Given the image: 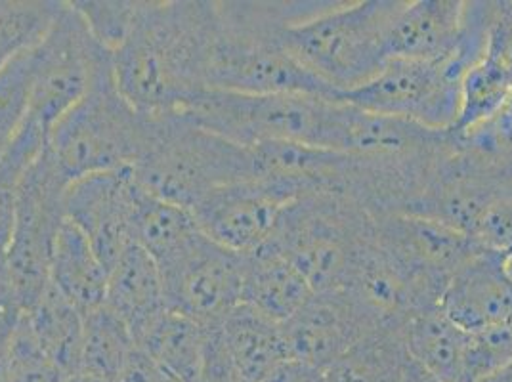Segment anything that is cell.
<instances>
[{"mask_svg":"<svg viewBox=\"0 0 512 382\" xmlns=\"http://www.w3.org/2000/svg\"><path fill=\"white\" fill-rule=\"evenodd\" d=\"M409 354L402 331L379 327L323 369L325 382H400Z\"/></svg>","mask_w":512,"mask_h":382,"instance_id":"obj_25","label":"cell"},{"mask_svg":"<svg viewBox=\"0 0 512 382\" xmlns=\"http://www.w3.org/2000/svg\"><path fill=\"white\" fill-rule=\"evenodd\" d=\"M48 146V140L31 128H20L12 146L0 159V260H4L16 214L18 188L25 170L29 169Z\"/></svg>","mask_w":512,"mask_h":382,"instance_id":"obj_30","label":"cell"},{"mask_svg":"<svg viewBox=\"0 0 512 382\" xmlns=\"http://www.w3.org/2000/svg\"><path fill=\"white\" fill-rule=\"evenodd\" d=\"M297 8L299 2H216L207 90L337 100V92L308 73L279 41L281 27Z\"/></svg>","mask_w":512,"mask_h":382,"instance_id":"obj_2","label":"cell"},{"mask_svg":"<svg viewBox=\"0 0 512 382\" xmlns=\"http://www.w3.org/2000/svg\"><path fill=\"white\" fill-rule=\"evenodd\" d=\"M107 279L109 270L102 258L65 218L52 253L50 283L86 316L106 304Z\"/></svg>","mask_w":512,"mask_h":382,"instance_id":"obj_21","label":"cell"},{"mask_svg":"<svg viewBox=\"0 0 512 382\" xmlns=\"http://www.w3.org/2000/svg\"><path fill=\"white\" fill-rule=\"evenodd\" d=\"M209 335V327L167 308L140 333L136 346L178 381L199 382L207 360Z\"/></svg>","mask_w":512,"mask_h":382,"instance_id":"obj_22","label":"cell"},{"mask_svg":"<svg viewBox=\"0 0 512 382\" xmlns=\"http://www.w3.org/2000/svg\"><path fill=\"white\" fill-rule=\"evenodd\" d=\"M64 4L62 0H0V71L43 41Z\"/></svg>","mask_w":512,"mask_h":382,"instance_id":"obj_29","label":"cell"},{"mask_svg":"<svg viewBox=\"0 0 512 382\" xmlns=\"http://www.w3.org/2000/svg\"><path fill=\"white\" fill-rule=\"evenodd\" d=\"M214 22L211 0H138L130 35L111 54L121 94L148 115L182 111L207 90Z\"/></svg>","mask_w":512,"mask_h":382,"instance_id":"obj_1","label":"cell"},{"mask_svg":"<svg viewBox=\"0 0 512 382\" xmlns=\"http://www.w3.org/2000/svg\"><path fill=\"white\" fill-rule=\"evenodd\" d=\"M151 121L121 94L109 58L85 98L50 130L48 149L69 182L132 169L150 140Z\"/></svg>","mask_w":512,"mask_h":382,"instance_id":"obj_7","label":"cell"},{"mask_svg":"<svg viewBox=\"0 0 512 382\" xmlns=\"http://www.w3.org/2000/svg\"><path fill=\"white\" fill-rule=\"evenodd\" d=\"M138 193L132 169L88 174L67 186L65 218L85 234L107 270L134 243Z\"/></svg>","mask_w":512,"mask_h":382,"instance_id":"obj_14","label":"cell"},{"mask_svg":"<svg viewBox=\"0 0 512 382\" xmlns=\"http://www.w3.org/2000/svg\"><path fill=\"white\" fill-rule=\"evenodd\" d=\"M67 186L69 180L48 146L20 182L14 228L2 264L23 312L41 298L50 283L52 253L65 222Z\"/></svg>","mask_w":512,"mask_h":382,"instance_id":"obj_8","label":"cell"},{"mask_svg":"<svg viewBox=\"0 0 512 382\" xmlns=\"http://www.w3.org/2000/svg\"><path fill=\"white\" fill-rule=\"evenodd\" d=\"M482 149L495 153L512 170V136L503 140V142H497V144H491V146H482Z\"/></svg>","mask_w":512,"mask_h":382,"instance_id":"obj_39","label":"cell"},{"mask_svg":"<svg viewBox=\"0 0 512 382\" xmlns=\"http://www.w3.org/2000/svg\"><path fill=\"white\" fill-rule=\"evenodd\" d=\"M117 382H182L171 375L165 367H161L155 360H151L146 352L138 346L134 354L127 361L121 377Z\"/></svg>","mask_w":512,"mask_h":382,"instance_id":"obj_37","label":"cell"},{"mask_svg":"<svg viewBox=\"0 0 512 382\" xmlns=\"http://www.w3.org/2000/svg\"><path fill=\"white\" fill-rule=\"evenodd\" d=\"M400 382H438L432 375H428L427 371L423 369V367H419L415 361H411L409 358V363H407L406 373H404V377H402V381Z\"/></svg>","mask_w":512,"mask_h":382,"instance_id":"obj_40","label":"cell"},{"mask_svg":"<svg viewBox=\"0 0 512 382\" xmlns=\"http://www.w3.org/2000/svg\"><path fill=\"white\" fill-rule=\"evenodd\" d=\"M511 96V73L482 56L461 81L457 119L449 132L463 140L488 127L501 115Z\"/></svg>","mask_w":512,"mask_h":382,"instance_id":"obj_27","label":"cell"},{"mask_svg":"<svg viewBox=\"0 0 512 382\" xmlns=\"http://www.w3.org/2000/svg\"><path fill=\"white\" fill-rule=\"evenodd\" d=\"M132 174L151 195L192 211L211 191L255 180V167L251 148L167 113L153 115L150 140Z\"/></svg>","mask_w":512,"mask_h":382,"instance_id":"obj_6","label":"cell"},{"mask_svg":"<svg viewBox=\"0 0 512 382\" xmlns=\"http://www.w3.org/2000/svg\"><path fill=\"white\" fill-rule=\"evenodd\" d=\"M241 268L243 256L201 232L180 255L159 266L167 308L216 327L241 304Z\"/></svg>","mask_w":512,"mask_h":382,"instance_id":"obj_11","label":"cell"},{"mask_svg":"<svg viewBox=\"0 0 512 382\" xmlns=\"http://www.w3.org/2000/svg\"><path fill=\"white\" fill-rule=\"evenodd\" d=\"M67 373L33 337L25 316L18 323L12 354V382H64Z\"/></svg>","mask_w":512,"mask_h":382,"instance_id":"obj_34","label":"cell"},{"mask_svg":"<svg viewBox=\"0 0 512 382\" xmlns=\"http://www.w3.org/2000/svg\"><path fill=\"white\" fill-rule=\"evenodd\" d=\"M467 71L453 58L446 62L388 60L371 81L337 100L371 115L444 132L455 125L459 90Z\"/></svg>","mask_w":512,"mask_h":382,"instance_id":"obj_10","label":"cell"},{"mask_svg":"<svg viewBox=\"0 0 512 382\" xmlns=\"http://www.w3.org/2000/svg\"><path fill=\"white\" fill-rule=\"evenodd\" d=\"M402 0L299 2L279 31L283 48L337 98L388 62L386 37Z\"/></svg>","mask_w":512,"mask_h":382,"instance_id":"obj_3","label":"cell"},{"mask_svg":"<svg viewBox=\"0 0 512 382\" xmlns=\"http://www.w3.org/2000/svg\"><path fill=\"white\" fill-rule=\"evenodd\" d=\"M22 314V306L4 272L0 277V382H12L14 337Z\"/></svg>","mask_w":512,"mask_h":382,"instance_id":"obj_36","label":"cell"},{"mask_svg":"<svg viewBox=\"0 0 512 382\" xmlns=\"http://www.w3.org/2000/svg\"><path fill=\"white\" fill-rule=\"evenodd\" d=\"M262 382H325L323 371L295 360H285Z\"/></svg>","mask_w":512,"mask_h":382,"instance_id":"obj_38","label":"cell"},{"mask_svg":"<svg viewBox=\"0 0 512 382\" xmlns=\"http://www.w3.org/2000/svg\"><path fill=\"white\" fill-rule=\"evenodd\" d=\"M136 350V339L127 323L106 304L85 316L81 367L88 375L117 382Z\"/></svg>","mask_w":512,"mask_h":382,"instance_id":"obj_28","label":"cell"},{"mask_svg":"<svg viewBox=\"0 0 512 382\" xmlns=\"http://www.w3.org/2000/svg\"><path fill=\"white\" fill-rule=\"evenodd\" d=\"M472 239L482 249L499 255L512 251V184L488 207Z\"/></svg>","mask_w":512,"mask_h":382,"instance_id":"obj_35","label":"cell"},{"mask_svg":"<svg viewBox=\"0 0 512 382\" xmlns=\"http://www.w3.org/2000/svg\"><path fill=\"white\" fill-rule=\"evenodd\" d=\"M476 382H512V363L511 365H507V367H503V369H499V371H495V373H491L488 377H484V379H480V381Z\"/></svg>","mask_w":512,"mask_h":382,"instance_id":"obj_41","label":"cell"},{"mask_svg":"<svg viewBox=\"0 0 512 382\" xmlns=\"http://www.w3.org/2000/svg\"><path fill=\"white\" fill-rule=\"evenodd\" d=\"M241 256V304L256 314L283 325L314 295L308 281L270 241Z\"/></svg>","mask_w":512,"mask_h":382,"instance_id":"obj_18","label":"cell"},{"mask_svg":"<svg viewBox=\"0 0 512 382\" xmlns=\"http://www.w3.org/2000/svg\"><path fill=\"white\" fill-rule=\"evenodd\" d=\"M503 266H505V272H507V276L512 281V251L503 255Z\"/></svg>","mask_w":512,"mask_h":382,"instance_id":"obj_43","label":"cell"},{"mask_svg":"<svg viewBox=\"0 0 512 382\" xmlns=\"http://www.w3.org/2000/svg\"><path fill=\"white\" fill-rule=\"evenodd\" d=\"M71 6L83 18L96 43L113 54L130 35L138 0H75Z\"/></svg>","mask_w":512,"mask_h":382,"instance_id":"obj_31","label":"cell"},{"mask_svg":"<svg viewBox=\"0 0 512 382\" xmlns=\"http://www.w3.org/2000/svg\"><path fill=\"white\" fill-rule=\"evenodd\" d=\"M375 329H379L377 321L346 291L314 293L281 325L289 360L321 371Z\"/></svg>","mask_w":512,"mask_h":382,"instance_id":"obj_15","label":"cell"},{"mask_svg":"<svg viewBox=\"0 0 512 382\" xmlns=\"http://www.w3.org/2000/svg\"><path fill=\"white\" fill-rule=\"evenodd\" d=\"M109 58L111 54L96 43L71 2H65L43 41L31 50V85L23 125L48 138L65 113L85 98Z\"/></svg>","mask_w":512,"mask_h":382,"instance_id":"obj_9","label":"cell"},{"mask_svg":"<svg viewBox=\"0 0 512 382\" xmlns=\"http://www.w3.org/2000/svg\"><path fill=\"white\" fill-rule=\"evenodd\" d=\"M178 113L243 148L287 142L342 153L350 106L302 94L203 90Z\"/></svg>","mask_w":512,"mask_h":382,"instance_id":"obj_4","label":"cell"},{"mask_svg":"<svg viewBox=\"0 0 512 382\" xmlns=\"http://www.w3.org/2000/svg\"><path fill=\"white\" fill-rule=\"evenodd\" d=\"M33 337L67 375L79 371L85 314L48 283L41 298L23 312Z\"/></svg>","mask_w":512,"mask_h":382,"instance_id":"obj_24","label":"cell"},{"mask_svg":"<svg viewBox=\"0 0 512 382\" xmlns=\"http://www.w3.org/2000/svg\"><path fill=\"white\" fill-rule=\"evenodd\" d=\"M465 23L463 0H402L386 37L388 60L446 62L461 46Z\"/></svg>","mask_w":512,"mask_h":382,"instance_id":"obj_17","label":"cell"},{"mask_svg":"<svg viewBox=\"0 0 512 382\" xmlns=\"http://www.w3.org/2000/svg\"><path fill=\"white\" fill-rule=\"evenodd\" d=\"M373 216L346 191H312L283 209L270 243L314 293L344 291L373 241Z\"/></svg>","mask_w":512,"mask_h":382,"instance_id":"obj_5","label":"cell"},{"mask_svg":"<svg viewBox=\"0 0 512 382\" xmlns=\"http://www.w3.org/2000/svg\"><path fill=\"white\" fill-rule=\"evenodd\" d=\"M302 197L289 186L247 180L205 195L192 209L199 230L220 247L247 255L270 241L283 209Z\"/></svg>","mask_w":512,"mask_h":382,"instance_id":"obj_12","label":"cell"},{"mask_svg":"<svg viewBox=\"0 0 512 382\" xmlns=\"http://www.w3.org/2000/svg\"><path fill=\"white\" fill-rule=\"evenodd\" d=\"M512 363V331L509 323L469 333L461 382H476Z\"/></svg>","mask_w":512,"mask_h":382,"instance_id":"obj_33","label":"cell"},{"mask_svg":"<svg viewBox=\"0 0 512 382\" xmlns=\"http://www.w3.org/2000/svg\"><path fill=\"white\" fill-rule=\"evenodd\" d=\"M507 323H509V327H511V331H512V316H511V319H509V321H507Z\"/></svg>","mask_w":512,"mask_h":382,"instance_id":"obj_45","label":"cell"},{"mask_svg":"<svg viewBox=\"0 0 512 382\" xmlns=\"http://www.w3.org/2000/svg\"><path fill=\"white\" fill-rule=\"evenodd\" d=\"M64 382H106L102 381V379H98V377H94V375H88L85 371H75V373H71V375H67V379Z\"/></svg>","mask_w":512,"mask_h":382,"instance_id":"obj_42","label":"cell"},{"mask_svg":"<svg viewBox=\"0 0 512 382\" xmlns=\"http://www.w3.org/2000/svg\"><path fill=\"white\" fill-rule=\"evenodd\" d=\"M375 243L436 298L451 274L478 249L469 235L434 218L409 213H375Z\"/></svg>","mask_w":512,"mask_h":382,"instance_id":"obj_13","label":"cell"},{"mask_svg":"<svg viewBox=\"0 0 512 382\" xmlns=\"http://www.w3.org/2000/svg\"><path fill=\"white\" fill-rule=\"evenodd\" d=\"M214 340L241 382H262L289 360L281 325L239 304L216 327Z\"/></svg>","mask_w":512,"mask_h":382,"instance_id":"obj_19","label":"cell"},{"mask_svg":"<svg viewBox=\"0 0 512 382\" xmlns=\"http://www.w3.org/2000/svg\"><path fill=\"white\" fill-rule=\"evenodd\" d=\"M31 52L0 71V159L18 136L29 100Z\"/></svg>","mask_w":512,"mask_h":382,"instance_id":"obj_32","label":"cell"},{"mask_svg":"<svg viewBox=\"0 0 512 382\" xmlns=\"http://www.w3.org/2000/svg\"><path fill=\"white\" fill-rule=\"evenodd\" d=\"M199 234L201 230L190 209L163 201L140 186L134 214V243L140 245L157 266L180 255Z\"/></svg>","mask_w":512,"mask_h":382,"instance_id":"obj_26","label":"cell"},{"mask_svg":"<svg viewBox=\"0 0 512 382\" xmlns=\"http://www.w3.org/2000/svg\"><path fill=\"white\" fill-rule=\"evenodd\" d=\"M438 308L467 333L507 323L512 316V281L503 255L478 249L469 256L449 277Z\"/></svg>","mask_w":512,"mask_h":382,"instance_id":"obj_16","label":"cell"},{"mask_svg":"<svg viewBox=\"0 0 512 382\" xmlns=\"http://www.w3.org/2000/svg\"><path fill=\"white\" fill-rule=\"evenodd\" d=\"M106 306L127 323L134 339L167 310L161 270L140 245L132 243L111 266Z\"/></svg>","mask_w":512,"mask_h":382,"instance_id":"obj_20","label":"cell"},{"mask_svg":"<svg viewBox=\"0 0 512 382\" xmlns=\"http://www.w3.org/2000/svg\"><path fill=\"white\" fill-rule=\"evenodd\" d=\"M402 339L411 361L438 382H461L469 333L438 308H425L407 319Z\"/></svg>","mask_w":512,"mask_h":382,"instance_id":"obj_23","label":"cell"},{"mask_svg":"<svg viewBox=\"0 0 512 382\" xmlns=\"http://www.w3.org/2000/svg\"><path fill=\"white\" fill-rule=\"evenodd\" d=\"M4 274V264H2V260H0V277Z\"/></svg>","mask_w":512,"mask_h":382,"instance_id":"obj_44","label":"cell"}]
</instances>
